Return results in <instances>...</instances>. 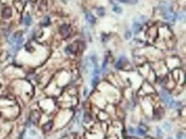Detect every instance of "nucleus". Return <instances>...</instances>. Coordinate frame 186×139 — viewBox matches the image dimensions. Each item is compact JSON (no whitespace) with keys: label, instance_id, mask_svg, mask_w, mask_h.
<instances>
[{"label":"nucleus","instance_id":"obj_20","mask_svg":"<svg viewBox=\"0 0 186 139\" xmlns=\"http://www.w3.org/2000/svg\"><path fill=\"white\" fill-rule=\"evenodd\" d=\"M87 93H88V90L85 89V90H84V96H85V95H87Z\"/></svg>","mask_w":186,"mask_h":139},{"label":"nucleus","instance_id":"obj_17","mask_svg":"<svg viewBox=\"0 0 186 139\" xmlns=\"http://www.w3.org/2000/svg\"><path fill=\"white\" fill-rule=\"evenodd\" d=\"M85 119V121H86V122H89V121L91 120V117H90L89 114H85V119Z\"/></svg>","mask_w":186,"mask_h":139},{"label":"nucleus","instance_id":"obj_5","mask_svg":"<svg viewBox=\"0 0 186 139\" xmlns=\"http://www.w3.org/2000/svg\"><path fill=\"white\" fill-rule=\"evenodd\" d=\"M85 18H86V20L91 24H94L95 21H96L95 20V17L93 16L90 12H86V13H85Z\"/></svg>","mask_w":186,"mask_h":139},{"label":"nucleus","instance_id":"obj_23","mask_svg":"<svg viewBox=\"0 0 186 139\" xmlns=\"http://www.w3.org/2000/svg\"><path fill=\"white\" fill-rule=\"evenodd\" d=\"M168 139H172V138H168Z\"/></svg>","mask_w":186,"mask_h":139},{"label":"nucleus","instance_id":"obj_3","mask_svg":"<svg viewBox=\"0 0 186 139\" xmlns=\"http://www.w3.org/2000/svg\"><path fill=\"white\" fill-rule=\"evenodd\" d=\"M160 96H161V99H162V101L166 104V105H168V103H169V102L172 101V98L169 96H168V94L166 93L165 91H161Z\"/></svg>","mask_w":186,"mask_h":139},{"label":"nucleus","instance_id":"obj_2","mask_svg":"<svg viewBox=\"0 0 186 139\" xmlns=\"http://www.w3.org/2000/svg\"><path fill=\"white\" fill-rule=\"evenodd\" d=\"M69 26L68 25L64 24V25H62L61 27H60L59 32H60V34H61L62 36H64V37L67 36L68 34H69Z\"/></svg>","mask_w":186,"mask_h":139},{"label":"nucleus","instance_id":"obj_14","mask_svg":"<svg viewBox=\"0 0 186 139\" xmlns=\"http://www.w3.org/2000/svg\"><path fill=\"white\" fill-rule=\"evenodd\" d=\"M49 23H50V19L48 18V17H45V19L43 20V25L44 26H47V25H49Z\"/></svg>","mask_w":186,"mask_h":139},{"label":"nucleus","instance_id":"obj_11","mask_svg":"<svg viewBox=\"0 0 186 139\" xmlns=\"http://www.w3.org/2000/svg\"><path fill=\"white\" fill-rule=\"evenodd\" d=\"M99 82V77L98 76H94L93 79V80H92V86H95L97 84H98Z\"/></svg>","mask_w":186,"mask_h":139},{"label":"nucleus","instance_id":"obj_15","mask_svg":"<svg viewBox=\"0 0 186 139\" xmlns=\"http://www.w3.org/2000/svg\"><path fill=\"white\" fill-rule=\"evenodd\" d=\"M177 139H185V134L182 132H179L177 134Z\"/></svg>","mask_w":186,"mask_h":139},{"label":"nucleus","instance_id":"obj_4","mask_svg":"<svg viewBox=\"0 0 186 139\" xmlns=\"http://www.w3.org/2000/svg\"><path fill=\"white\" fill-rule=\"evenodd\" d=\"M2 15H3V17L4 19H8L12 15V11L10 8H4L2 11Z\"/></svg>","mask_w":186,"mask_h":139},{"label":"nucleus","instance_id":"obj_19","mask_svg":"<svg viewBox=\"0 0 186 139\" xmlns=\"http://www.w3.org/2000/svg\"><path fill=\"white\" fill-rule=\"evenodd\" d=\"M120 2H122V3H127V2L129 1V0H119Z\"/></svg>","mask_w":186,"mask_h":139},{"label":"nucleus","instance_id":"obj_6","mask_svg":"<svg viewBox=\"0 0 186 139\" xmlns=\"http://www.w3.org/2000/svg\"><path fill=\"white\" fill-rule=\"evenodd\" d=\"M132 27H133L134 32H135V33H138V32L141 31V28H142V25H141L139 22L135 21V22H134V23H133V26H132Z\"/></svg>","mask_w":186,"mask_h":139},{"label":"nucleus","instance_id":"obj_7","mask_svg":"<svg viewBox=\"0 0 186 139\" xmlns=\"http://www.w3.org/2000/svg\"><path fill=\"white\" fill-rule=\"evenodd\" d=\"M52 128H53V122H52V121H49V122L46 123V124L43 126L42 129H43V131H44L47 132V131H51Z\"/></svg>","mask_w":186,"mask_h":139},{"label":"nucleus","instance_id":"obj_18","mask_svg":"<svg viewBox=\"0 0 186 139\" xmlns=\"http://www.w3.org/2000/svg\"><path fill=\"white\" fill-rule=\"evenodd\" d=\"M157 131H158V132H157V133H158V136H159V138H162V137H163V134H162V132L160 131V130H159V128H158Z\"/></svg>","mask_w":186,"mask_h":139},{"label":"nucleus","instance_id":"obj_8","mask_svg":"<svg viewBox=\"0 0 186 139\" xmlns=\"http://www.w3.org/2000/svg\"><path fill=\"white\" fill-rule=\"evenodd\" d=\"M23 23L25 24L26 26H30L31 24H32V17L29 15H25L23 18Z\"/></svg>","mask_w":186,"mask_h":139},{"label":"nucleus","instance_id":"obj_13","mask_svg":"<svg viewBox=\"0 0 186 139\" xmlns=\"http://www.w3.org/2000/svg\"><path fill=\"white\" fill-rule=\"evenodd\" d=\"M112 10H113L114 12H116V13H118V14H120L121 12H122V9H121L120 7H119V6H114L113 9H112Z\"/></svg>","mask_w":186,"mask_h":139},{"label":"nucleus","instance_id":"obj_22","mask_svg":"<svg viewBox=\"0 0 186 139\" xmlns=\"http://www.w3.org/2000/svg\"><path fill=\"white\" fill-rule=\"evenodd\" d=\"M63 1H64V2H65V1H66V0H63Z\"/></svg>","mask_w":186,"mask_h":139},{"label":"nucleus","instance_id":"obj_16","mask_svg":"<svg viewBox=\"0 0 186 139\" xmlns=\"http://www.w3.org/2000/svg\"><path fill=\"white\" fill-rule=\"evenodd\" d=\"M131 38V32L130 31H127L126 33H125V39H130Z\"/></svg>","mask_w":186,"mask_h":139},{"label":"nucleus","instance_id":"obj_1","mask_svg":"<svg viewBox=\"0 0 186 139\" xmlns=\"http://www.w3.org/2000/svg\"><path fill=\"white\" fill-rule=\"evenodd\" d=\"M40 117V114L37 111H33L30 114V117H29V121H30L32 124L36 125L38 123V121H39Z\"/></svg>","mask_w":186,"mask_h":139},{"label":"nucleus","instance_id":"obj_9","mask_svg":"<svg viewBox=\"0 0 186 139\" xmlns=\"http://www.w3.org/2000/svg\"><path fill=\"white\" fill-rule=\"evenodd\" d=\"M136 131H137V134H138V135H141V136H144V135L146 134L145 130H143L142 128H141V127H138V128H137Z\"/></svg>","mask_w":186,"mask_h":139},{"label":"nucleus","instance_id":"obj_12","mask_svg":"<svg viewBox=\"0 0 186 139\" xmlns=\"http://www.w3.org/2000/svg\"><path fill=\"white\" fill-rule=\"evenodd\" d=\"M163 128H164L166 131H169L170 130L172 129V126H171V125L168 124V123H165V124L163 125Z\"/></svg>","mask_w":186,"mask_h":139},{"label":"nucleus","instance_id":"obj_10","mask_svg":"<svg viewBox=\"0 0 186 139\" xmlns=\"http://www.w3.org/2000/svg\"><path fill=\"white\" fill-rule=\"evenodd\" d=\"M97 14H98L100 16H103V15H105V10H104L102 7H100V8H99L98 10H97Z\"/></svg>","mask_w":186,"mask_h":139},{"label":"nucleus","instance_id":"obj_21","mask_svg":"<svg viewBox=\"0 0 186 139\" xmlns=\"http://www.w3.org/2000/svg\"><path fill=\"white\" fill-rule=\"evenodd\" d=\"M130 132H131V133H133V132H134V130L132 129L131 127H130Z\"/></svg>","mask_w":186,"mask_h":139}]
</instances>
